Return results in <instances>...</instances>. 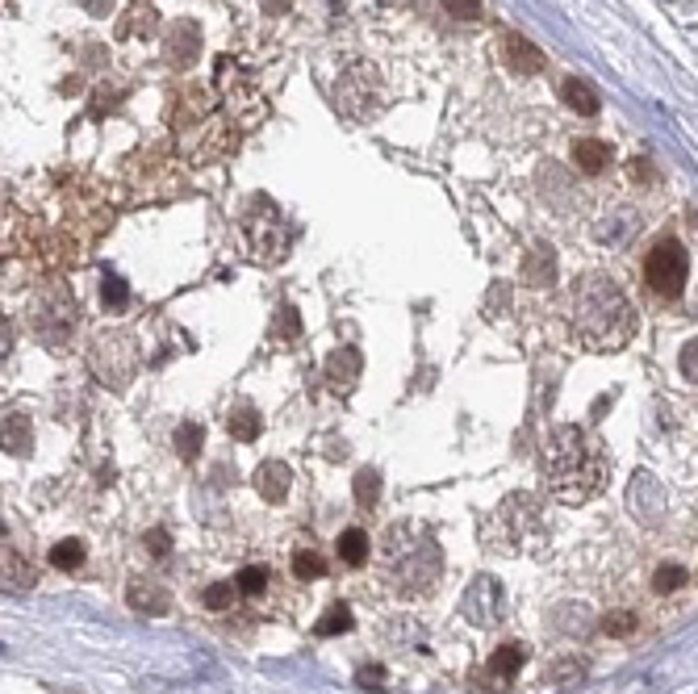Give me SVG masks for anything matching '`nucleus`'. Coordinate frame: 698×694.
I'll use <instances>...</instances> for the list:
<instances>
[{
  "instance_id": "nucleus-1",
  "label": "nucleus",
  "mask_w": 698,
  "mask_h": 694,
  "mask_svg": "<svg viewBox=\"0 0 698 694\" xmlns=\"http://www.w3.org/2000/svg\"><path fill=\"white\" fill-rule=\"evenodd\" d=\"M569 326L586 352H619L636 335V310L611 276L589 272L569 297Z\"/></svg>"
},
{
  "instance_id": "nucleus-2",
  "label": "nucleus",
  "mask_w": 698,
  "mask_h": 694,
  "mask_svg": "<svg viewBox=\"0 0 698 694\" xmlns=\"http://www.w3.org/2000/svg\"><path fill=\"white\" fill-rule=\"evenodd\" d=\"M544 481L557 502L581 506L607 486V452L581 427H557L544 448Z\"/></svg>"
},
{
  "instance_id": "nucleus-3",
  "label": "nucleus",
  "mask_w": 698,
  "mask_h": 694,
  "mask_svg": "<svg viewBox=\"0 0 698 694\" xmlns=\"http://www.w3.org/2000/svg\"><path fill=\"white\" fill-rule=\"evenodd\" d=\"M30 323H33V335L43 339V343H51L55 352H63V347L72 343V335H76L80 302L67 294V284H51V289L33 302Z\"/></svg>"
},
{
  "instance_id": "nucleus-4",
  "label": "nucleus",
  "mask_w": 698,
  "mask_h": 694,
  "mask_svg": "<svg viewBox=\"0 0 698 694\" xmlns=\"http://www.w3.org/2000/svg\"><path fill=\"white\" fill-rule=\"evenodd\" d=\"M239 230H243V239H247L255 260H276V255H284L289 230H284L281 209H276L268 197H252V201L239 209Z\"/></svg>"
},
{
  "instance_id": "nucleus-5",
  "label": "nucleus",
  "mask_w": 698,
  "mask_h": 694,
  "mask_svg": "<svg viewBox=\"0 0 698 694\" xmlns=\"http://www.w3.org/2000/svg\"><path fill=\"white\" fill-rule=\"evenodd\" d=\"M139 343H134L126 331H113V335H97L92 339V352H88V364L105 385L113 390H126L139 372Z\"/></svg>"
},
{
  "instance_id": "nucleus-6",
  "label": "nucleus",
  "mask_w": 698,
  "mask_h": 694,
  "mask_svg": "<svg viewBox=\"0 0 698 694\" xmlns=\"http://www.w3.org/2000/svg\"><path fill=\"white\" fill-rule=\"evenodd\" d=\"M686 276H690V255H686V247H682L677 239L653 243V251L644 255V281H648V289H653L656 297L674 302V297L686 289Z\"/></svg>"
},
{
  "instance_id": "nucleus-7",
  "label": "nucleus",
  "mask_w": 698,
  "mask_h": 694,
  "mask_svg": "<svg viewBox=\"0 0 698 694\" xmlns=\"http://www.w3.org/2000/svg\"><path fill=\"white\" fill-rule=\"evenodd\" d=\"M460 615L469 619L473 628H498L506 619V590L498 577L481 574L477 582H473L469 590H464V598H460Z\"/></svg>"
},
{
  "instance_id": "nucleus-8",
  "label": "nucleus",
  "mask_w": 698,
  "mask_h": 694,
  "mask_svg": "<svg viewBox=\"0 0 698 694\" xmlns=\"http://www.w3.org/2000/svg\"><path fill=\"white\" fill-rule=\"evenodd\" d=\"M196 54H201V25L180 17V22L167 30V46H164V59L172 67H193Z\"/></svg>"
},
{
  "instance_id": "nucleus-9",
  "label": "nucleus",
  "mask_w": 698,
  "mask_h": 694,
  "mask_svg": "<svg viewBox=\"0 0 698 694\" xmlns=\"http://www.w3.org/2000/svg\"><path fill=\"white\" fill-rule=\"evenodd\" d=\"M502 59L514 76H540V72H544V54H540V46H535L531 38H523V34H506Z\"/></svg>"
},
{
  "instance_id": "nucleus-10",
  "label": "nucleus",
  "mask_w": 698,
  "mask_h": 694,
  "mask_svg": "<svg viewBox=\"0 0 698 694\" xmlns=\"http://www.w3.org/2000/svg\"><path fill=\"white\" fill-rule=\"evenodd\" d=\"M557 251L548 247V243H535L531 251L523 255V268H519V276H523L531 289H548V284H557Z\"/></svg>"
},
{
  "instance_id": "nucleus-11",
  "label": "nucleus",
  "mask_w": 698,
  "mask_h": 694,
  "mask_svg": "<svg viewBox=\"0 0 698 694\" xmlns=\"http://www.w3.org/2000/svg\"><path fill=\"white\" fill-rule=\"evenodd\" d=\"M527 661V649L523 644H502V649H493V657L485 661V670H481V678L490 686H506L519 678V670H523Z\"/></svg>"
},
{
  "instance_id": "nucleus-12",
  "label": "nucleus",
  "mask_w": 698,
  "mask_h": 694,
  "mask_svg": "<svg viewBox=\"0 0 698 694\" xmlns=\"http://www.w3.org/2000/svg\"><path fill=\"white\" fill-rule=\"evenodd\" d=\"M289 481H293V473H289L284 460H263V465L252 473V486L263 502H281L284 494H289Z\"/></svg>"
},
{
  "instance_id": "nucleus-13",
  "label": "nucleus",
  "mask_w": 698,
  "mask_h": 694,
  "mask_svg": "<svg viewBox=\"0 0 698 694\" xmlns=\"http://www.w3.org/2000/svg\"><path fill=\"white\" fill-rule=\"evenodd\" d=\"M611 159H615V151L607 147V142H598V139L573 142V163H578V172L598 176V172H607V168H611Z\"/></svg>"
},
{
  "instance_id": "nucleus-14",
  "label": "nucleus",
  "mask_w": 698,
  "mask_h": 694,
  "mask_svg": "<svg viewBox=\"0 0 698 694\" xmlns=\"http://www.w3.org/2000/svg\"><path fill=\"white\" fill-rule=\"evenodd\" d=\"M636 230H640V217H636V209H615L611 217H602V222H598V239L607 243V247H623V243L632 239Z\"/></svg>"
},
{
  "instance_id": "nucleus-15",
  "label": "nucleus",
  "mask_w": 698,
  "mask_h": 694,
  "mask_svg": "<svg viewBox=\"0 0 698 694\" xmlns=\"http://www.w3.org/2000/svg\"><path fill=\"white\" fill-rule=\"evenodd\" d=\"M356 377H360V352L356 347H339L335 356L327 360V381L335 390H351Z\"/></svg>"
},
{
  "instance_id": "nucleus-16",
  "label": "nucleus",
  "mask_w": 698,
  "mask_h": 694,
  "mask_svg": "<svg viewBox=\"0 0 698 694\" xmlns=\"http://www.w3.org/2000/svg\"><path fill=\"white\" fill-rule=\"evenodd\" d=\"M335 553H339V561H343V564H351V569H360V564L368 561V553H372L368 532H360V527H348V532H339Z\"/></svg>"
},
{
  "instance_id": "nucleus-17",
  "label": "nucleus",
  "mask_w": 698,
  "mask_h": 694,
  "mask_svg": "<svg viewBox=\"0 0 698 694\" xmlns=\"http://www.w3.org/2000/svg\"><path fill=\"white\" fill-rule=\"evenodd\" d=\"M560 101H565L573 113H581V118H594V113H598V92L578 76H569L565 84H560Z\"/></svg>"
},
{
  "instance_id": "nucleus-18",
  "label": "nucleus",
  "mask_w": 698,
  "mask_h": 694,
  "mask_svg": "<svg viewBox=\"0 0 698 694\" xmlns=\"http://www.w3.org/2000/svg\"><path fill=\"white\" fill-rule=\"evenodd\" d=\"M226 431L234 435V439H243V444H252V439H260L263 423H260V414H255V406H247V401H239V406H230V414H226Z\"/></svg>"
},
{
  "instance_id": "nucleus-19",
  "label": "nucleus",
  "mask_w": 698,
  "mask_h": 694,
  "mask_svg": "<svg viewBox=\"0 0 698 694\" xmlns=\"http://www.w3.org/2000/svg\"><path fill=\"white\" fill-rule=\"evenodd\" d=\"M126 598H130V607L142 611V615H164L167 611V594L155 582H130V590H126Z\"/></svg>"
},
{
  "instance_id": "nucleus-20",
  "label": "nucleus",
  "mask_w": 698,
  "mask_h": 694,
  "mask_svg": "<svg viewBox=\"0 0 698 694\" xmlns=\"http://www.w3.org/2000/svg\"><path fill=\"white\" fill-rule=\"evenodd\" d=\"M51 564H55L59 574H76L80 564H84V544L80 540H59L51 548Z\"/></svg>"
},
{
  "instance_id": "nucleus-21",
  "label": "nucleus",
  "mask_w": 698,
  "mask_h": 694,
  "mask_svg": "<svg viewBox=\"0 0 698 694\" xmlns=\"http://www.w3.org/2000/svg\"><path fill=\"white\" fill-rule=\"evenodd\" d=\"M343 631H351V611L343 607V602H335V607L327 611V615L314 623V636H322V641H330V636H343Z\"/></svg>"
},
{
  "instance_id": "nucleus-22",
  "label": "nucleus",
  "mask_w": 698,
  "mask_h": 694,
  "mask_svg": "<svg viewBox=\"0 0 698 694\" xmlns=\"http://www.w3.org/2000/svg\"><path fill=\"white\" fill-rule=\"evenodd\" d=\"M268 582H273V569H263V564H247V569L234 577V586H239L243 598H260L263 590H268Z\"/></svg>"
},
{
  "instance_id": "nucleus-23",
  "label": "nucleus",
  "mask_w": 698,
  "mask_h": 694,
  "mask_svg": "<svg viewBox=\"0 0 698 694\" xmlns=\"http://www.w3.org/2000/svg\"><path fill=\"white\" fill-rule=\"evenodd\" d=\"M293 574H297V582H314V577L327 574V561H322L318 548H297L293 553Z\"/></svg>"
},
{
  "instance_id": "nucleus-24",
  "label": "nucleus",
  "mask_w": 698,
  "mask_h": 694,
  "mask_svg": "<svg viewBox=\"0 0 698 694\" xmlns=\"http://www.w3.org/2000/svg\"><path fill=\"white\" fill-rule=\"evenodd\" d=\"M351 489H356V502H360L364 510L377 506V498H381V473H377V468H360L356 481H351Z\"/></svg>"
},
{
  "instance_id": "nucleus-25",
  "label": "nucleus",
  "mask_w": 698,
  "mask_h": 694,
  "mask_svg": "<svg viewBox=\"0 0 698 694\" xmlns=\"http://www.w3.org/2000/svg\"><path fill=\"white\" fill-rule=\"evenodd\" d=\"M5 582H13L17 590H30L33 586V569L22 561V556H17V548H9V544H5Z\"/></svg>"
},
{
  "instance_id": "nucleus-26",
  "label": "nucleus",
  "mask_w": 698,
  "mask_h": 694,
  "mask_svg": "<svg viewBox=\"0 0 698 694\" xmlns=\"http://www.w3.org/2000/svg\"><path fill=\"white\" fill-rule=\"evenodd\" d=\"M682 586H686V569H682V564H661V569L653 574L656 594H677Z\"/></svg>"
},
{
  "instance_id": "nucleus-27",
  "label": "nucleus",
  "mask_w": 698,
  "mask_h": 694,
  "mask_svg": "<svg viewBox=\"0 0 698 694\" xmlns=\"http://www.w3.org/2000/svg\"><path fill=\"white\" fill-rule=\"evenodd\" d=\"M5 448H13V452H25V448H30V423H25L22 414H9V419H5Z\"/></svg>"
},
{
  "instance_id": "nucleus-28",
  "label": "nucleus",
  "mask_w": 698,
  "mask_h": 694,
  "mask_svg": "<svg viewBox=\"0 0 698 694\" xmlns=\"http://www.w3.org/2000/svg\"><path fill=\"white\" fill-rule=\"evenodd\" d=\"M234 594H239L234 582H214V586L206 590V607L209 611H230L234 607Z\"/></svg>"
},
{
  "instance_id": "nucleus-29",
  "label": "nucleus",
  "mask_w": 698,
  "mask_h": 694,
  "mask_svg": "<svg viewBox=\"0 0 698 694\" xmlns=\"http://www.w3.org/2000/svg\"><path fill=\"white\" fill-rule=\"evenodd\" d=\"M176 448H180V456H185V460H196V452H201V427H196V423H180V427H176Z\"/></svg>"
},
{
  "instance_id": "nucleus-30",
  "label": "nucleus",
  "mask_w": 698,
  "mask_h": 694,
  "mask_svg": "<svg viewBox=\"0 0 698 694\" xmlns=\"http://www.w3.org/2000/svg\"><path fill=\"white\" fill-rule=\"evenodd\" d=\"M636 628H640V619H636L632 611H611V615L602 619V631H607V636H632Z\"/></svg>"
},
{
  "instance_id": "nucleus-31",
  "label": "nucleus",
  "mask_w": 698,
  "mask_h": 694,
  "mask_svg": "<svg viewBox=\"0 0 698 694\" xmlns=\"http://www.w3.org/2000/svg\"><path fill=\"white\" fill-rule=\"evenodd\" d=\"M100 302L110 305V310H126V302H130V289H126V281H118V276H105V284H100Z\"/></svg>"
},
{
  "instance_id": "nucleus-32",
  "label": "nucleus",
  "mask_w": 698,
  "mask_h": 694,
  "mask_svg": "<svg viewBox=\"0 0 698 694\" xmlns=\"http://www.w3.org/2000/svg\"><path fill=\"white\" fill-rule=\"evenodd\" d=\"M677 369H682V377H686V381H694V385H698V339H690V343L682 347Z\"/></svg>"
},
{
  "instance_id": "nucleus-33",
  "label": "nucleus",
  "mask_w": 698,
  "mask_h": 694,
  "mask_svg": "<svg viewBox=\"0 0 698 694\" xmlns=\"http://www.w3.org/2000/svg\"><path fill=\"white\" fill-rule=\"evenodd\" d=\"M444 9L456 22H473V17H481V0H444Z\"/></svg>"
},
{
  "instance_id": "nucleus-34",
  "label": "nucleus",
  "mask_w": 698,
  "mask_h": 694,
  "mask_svg": "<svg viewBox=\"0 0 698 694\" xmlns=\"http://www.w3.org/2000/svg\"><path fill=\"white\" fill-rule=\"evenodd\" d=\"M130 30L151 34V30H155V9H134V25H126V30H121V38H126Z\"/></svg>"
},
{
  "instance_id": "nucleus-35",
  "label": "nucleus",
  "mask_w": 698,
  "mask_h": 694,
  "mask_svg": "<svg viewBox=\"0 0 698 694\" xmlns=\"http://www.w3.org/2000/svg\"><path fill=\"white\" fill-rule=\"evenodd\" d=\"M356 682H360L364 690H381V686H385V670H372V665H364V670L356 673Z\"/></svg>"
},
{
  "instance_id": "nucleus-36",
  "label": "nucleus",
  "mask_w": 698,
  "mask_h": 694,
  "mask_svg": "<svg viewBox=\"0 0 698 694\" xmlns=\"http://www.w3.org/2000/svg\"><path fill=\"white\" fill-rule=\"evenodd\" d=\"M301 331V318H297L293 305H281V335H297Z\"/></svg>"
},
{
  "instance_id": "nucleus-37",
  "label": "nucleus",
  "mask_w": 698,
  "mask_h": 694,
  "mask_svg": "<svg viewBox=\"0 0 698 694\" xmlns=\"http://www.w3.org/2000/svg\"><path fill=\"white\" fill-rule=\"evenodd\" d=\"M84 5V13H92V17H110L113 13V0H80Z\"/></svg>"
},
{
  "instance_id": "nucleus-38",
  "label": "nucleus",
  "mask_w": 698,
  "mask_h": 694,
  "mask_svg": "<svg viewBox=\"0 0 698 694\" xmlns=\"http://www.w3.org/2000/svg\"><path fill=\"white\" fill-rule=\"evenodd\" d=\"M147 544H151V553H155V556H164V553H167V548H164L167 535H164V532H151V535H147Z\"/></svg>"
},
{
  "instance_id": "nucleus-39",
  "label": "nucleus",
  "mask_w": 698,
  "mask_h": 694,
  "mask_svg": "<svg viewBox=\"0 0 698 694\" xmlns=\"http://www.w3.org/2000/svg\"><path fill=\"white\" fill-rule=\"evenodd\" d=\"M260 5H263V13H289L293 0H260Z\"/></svg>"
}]
</instances>
